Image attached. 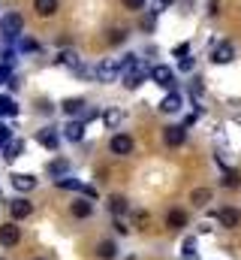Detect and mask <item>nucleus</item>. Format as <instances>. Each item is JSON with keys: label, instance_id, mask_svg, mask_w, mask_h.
<instances>
[{"label": "nucleus", "instance_id": "4468645a", "mask_svg": "<svg viewBox=\"0 0 241 260\" xmlns=\"http://www.w3.org/2000/svg\"><path fill=\"white\" fill-rule=\"evenodd\" d=\"M85 106H88V103H85L82 97H66V100L60 103V109H63V115H69V118H78V115L85 112Z\"/></svg>", "mask_w": 241, "mask_h": 260}, {"label": "nucleus", "instance_id": "f03ea898", "mask_svg": "<svg viewBox=\"0 0 241 260\" xmlns=\"http://www.w3.org/2000/svg\"><path fill=\"white\" fill-rule=\"evenodd\" d=\"M151 79H154V85H160V88H166V91H175V70L169 64H157L151 67V73H148Z\"/></svg>", "mask_w": 241, "mask_h": 260}, {"label": "nucleus", "instance_id": "a878e982", "mask_svg": "<svg viewBox=\"0 0 241 260\" xmlns=\"http://www.w3.org/2000/svg\"><path fill=\"white\" fill-rule=\"evenodd\" d=\"M181 257L184 260H196L199 257V251H196V239H193V236L184 239V245H181Z\"/></svg>", "mask_w": 241, "mask_h": 260}, {"label": "nucleus", "instance_id": "c756f323", "mask_svg": "<svg viewBox=\"0 0 241 260\" xmlns=\"http://www.w3.org/2000/svg\"><path fill=\"white\" fill-rule=\"evenodd\" d=\"M109 43H112V46H120V43H127V30H124V27H115V30H109Z\"/></svg>", "mask_w": 241, "mask_h": 260}, {"label": "nucleus", "instance_id": "c03bdc74", "mask_svg": "<svg viewBox=\"0 0 241 260\" xmlns=\"http://www.w3.org/2000/svg\"><path fill=\"white\" fill-rule=\"evenodd\" d=\"M33 260H46V257H33Z\"/></svg>", "mask_w": 241, "mask_h": 260}, {"label": "nucleus", "instance_id": "0eeeda50", "mask_svg": "<svg viewBox=\"0 0 241 260\" xmlns=\"http://www.w3.org/2000/svg\"><path fill=\"white\" fill-rule=\"evenodd\" d=\"M109 151L118 154V157L133 154V136H127V133H115V136L109 139Z\"/></svg>", "mask_w": 241, "mask_h": 260}, {"label": "nucleus", "instance_id": "20e7f679", "mask_svg": "<svg viewBox=\"0 0 241 260\" xmlns=\"http://www.w3.org/2000/svg\"><path fill=\"white\" fill-rule=\"evenodd\" d=\"M94 76H97V82H115V79L120 76V64H118V58H106L103 64H97Z\"/></svg>", "mask_w": 241, "mask_h": 260}, {"label": "nucleus", "instance_id": "58836bf2", "mask_svg": "<svg viewBox=\"0 0 241 260\" xmlns=\"http://www.w3.org/2000/svg\"><path fill=\"white\" fill-rule=\"evenodd\" d=\"M184 55H190V46H187V43L175 46V58H184Z\"/></svg>", "mask_w": 241, "mask_h": 260}, {"label": "nucleus", "instance_id": "72a5a7b5", "mask_svg": "<svg viewBox=\"0 0 241 260\" xmlns=\"http://www.w3.org/2000/svg\"><path fill=\"white\" fill-rule=\"evenodd\" d=\"M9 76H12V67L0 64V85H6V82H9Z\"/></svg>", "mask_w": 241, "mask_h": 260}, {"label": "nucleus", "instance_id": "7c9ffc66", "mask_svg": "<svg viewBox=\"0 0 241 260\" xmlns=\"http://www.w3.org/2000/svg\"><path fill=\"white\" fill-rule=\"evenodd\" d=\"M15 43H18V52H36V49H39L36 40H21V37H18Z\"/></svg>", "mask_w": 241, "mask_h": 260}, {"label": "nucleus", "instance_id": "7ed1b4c3", "mask_svg": "<svg viewBox=\"0 0 241 260\" xmlns=\"http://www.w3.org/2000/svg\"><path fill=\"white\" fill-rule=\"evenodd\" d=\"M148 73H151V67L139 61L133 70H127V73H124V88H127V91H136V88H139V85L148 79Z\"/></svg>", "mask_w": 241, "mask_h": 260}, {"label": "nucleus", "instance_id": "5701e85b", "mask_svg": "<svg viewBox=\"0 0 241 260\" xmlns=\"http://www.w3.org/2000/svg\"><path fill=\"white\" fill-rule=\"evenodd\" d=\"M127 209H130L127 197H120V194H112V197H109V212H112V215H124Z\"/></svg>", "mask_w": 241, "mask_h": 260}, {"label": "nucleus", "instance_id": "423d86ee", "mask_svg": "<svg viewBox=\"0 0 241 260\" xmlns=\"http://www.w3.org/2000/svg\"><path fill=\"white\" fill-rule=\"evenodd\" d=\"M232 58H235V46H232V43L220 40V43L211 46V64H229Z\"/></svg>", "mask_w": 241, "mask_h": 260}, {"label": "nucleus", "instance_id": "473e14b6", "mask_svg": "<svg viewBox=\"0 0 241 260\" xmlns=\"http://www.w3.org/2000/svg\"><path fill=\"white\" fill-rule=\"evenodd\" d=\"M120 3H124L127 9H133V12H136V9H145V3H148V0H120Z\"/></svg>", "mask_w": 241, "mask_h": 260}, {"label": "nucleus", "instance_id": "f257e3e1", "mask_svg": "<svg viewBox=\"0 0 241 260\" xmlns=\"http://www.w3.org/2000/svg\"><path fill=\"white\" fill-rule=\"evenodd\" d=\"M21 30H24V18H21V12H6V15L0 18V34H3V40H6L9 46L21 37Z\"/></svg>", "mask_w": 241, "mask_h": 260}, {"label": "nucleus", "instance_id": "f3484780", "mask_svg": "<svg viewBox=\"0 0 241 260\" xmlns=\"http://www.w3.org/2000/svg\"><path fill=\"white\" fill-rule=\"evenodd\" d=\"M160 112H166V115H175V112H181V94H178V91H169V94L163 97Z\"/></svg>", "mask_w": 241, "mask_h": 260}, {"label": "nucleus", "instance_id": "e433bc0d", "mask_svg": "<svg viewBox=\"0 0 241 260\" xmlns=\"http://www.w3.org/2000/svg\"><path fill=\"white\" fill-rule=\"evenodd\" d=\"M82 194L88 197V200H97V188L94 185H82Z\"/></svg>", "mask_w": 241, "mask_h": 260}, {"label": "nucleus", "instance_id": "f704fd0d", "mask_svg": "<svg viewBox=\"0 0 241 260\" xmlns=\"http://www.w3.org/2000/svg\"><path fill=\"white\" fill-rule=\"evenodd\" d=\"M9 139H12V130H9V124H3V121H0V145H3V142H9Z\"/></svg>", "mask_w": 241, "mask_h": 260}, {"label": "nucleus", "instance_id": "dca6fc26", "mask_svg": "<svg viewBox=\"0 0 241 260\" xmlns=\"http://www.w3.org/2000/svg\"><path fill=\"white\" fill-rule=\"evenodd\" d=\"M24 154V139H9L3 142V160H18Z\"/></svg>", "mask_w": 241, "mask_h": 260}, {"label": "nucleus", "instance_id": "6ab92c4d", "mask_svg": "<svg viewBox=\"0 0 241 260\" xmlns=\"http://www.w3.org/2000/svg\"><path fill=\"white\" fill-rule=\"evenodd\" d=\"M46 170H49V176H52V179L69 176V160H66V157H55V160H52V164H49Z\"/></svg>", "mask_w": 241, "mask_h": 260}, {"label": "nucleus", "instance_id": "b1692460", "mask_svg": "<svg viewBox=\"0 0 241 260\" xmlns=\"http://www.w3.org/2000/svg\"><path fill=\"white\" fill-rule=\"evenodd\" d=\"M55 185H58L60 191H82L85 182H78V179H72V176H60V179H55Z\"/></svg>", "mask_w": 241, "mask_h": 260}, {"label": "nucleus", "instance_id": "c85d7f7f", "mask_svg": "<svg viewBox=\"0 0 241 260\" xmlns=\"http://www.w3.org/2000/svg\"><path fill=\"white\" fill-rule=\"evenodd\" d=\"M223 188H241V176L235 173V170H223Z\"/></svg>", "mask_w": 241, "mask_h": 260}, {"label": "nucleus", "instance_id": "1a4fd4ad", "mask_svg": "<svg viewBox=\"0 0 241 260\" xmlns=\"http://www.w3.org/2000/svg\"><path fill=\"white\" fill-rule=\"evenodd\" d=\"M184 139H187V127H184V124H169V127H163V142H166L169 148L184 145Z\"/></svg>", "mask_w": 241, "mask_h": 260}, {"label": "nucleus", "instance_id": "37998d69", "mask_svg": "<svg viewBox=\"0 0 241 260\" xmlns=\"http://www.w3.org/2000/svg\"><path fill=\"white\" fill-rule=\"evenodd\" d=\"M217 9H220V0H211V3H208V12L217 15Z\"/></svg>", "mask_w": 241, "mask_h": 260}, {"label": "nucleus", "instance_id": "a211bd4d", "mask_svg": "<svg viewBox=\"0 0 241 260\" xmlns=\"http://www.w3.org/2000/svg\"><path fill=\"white\" fill-rule=\"evenodd\" d=\"M33 9H36L39 18H52V15L60 9V3L58 0H33Z\"/></svg>", "mask_w": 241, "mask_h": 260}, {"label": "nucleus", "instance_id": "393cba45", "mask_svg": "<svg viewBox=\"0 0 241 260\" xmlns=\"http://www.w3.org/2000/svg\"><path fill=\"white\" fill-rule=\"evenodd\" d=\"M55 64H60V67H72V70H75V67L82 64V61H78V55H75L72 49H66V52H60L58 58H55Z\"/></svg>", "mask_w": 241, "mask_h": 260}, {"label": "nucleus", "instance_id": "2f4dec72", "mask_svg": "<svg viewBox=\"0 0 241 260\" xmlns=\"http://www.w3.org/2000/svg\"><path fill=\"white\" fill-rule=\"evenodd\" d=\"M187 91H190V97H202V91H205V85H202V79H193V82L187 85Z\"/></svg>", "mask_w": 241, "mask_h": 260}, {"label": "nucleus", "instance_id": "4c0bfd02", "mask_svg": "<svg viewBox=\"0 0 241 260\" xmlns=\"http://www.w3.org/2000/svg\"><path fill=\"white\" fill-rule=\"evenodd\" d=\"M169 3H172V0H154V9H151V12L157 15V12H163V9H166Z\"/></svg>", "mask_w": 241, "mask_h": 260}, {"label": "nucleus", "instance_id": "9d476101", "mask_svg": "<svg viewBox=\"0 0 241 260\" xmlns=\"http://www.w3.org/2000/svg\"><path fill=\"white\" fill-rule=\"evenodd\" d=\"M9 215H12V221L18 224V221H24V218H30V215H33V203L18 197V200H12V203H9Z\"/></svg>", "mask_w": 241, "mask_h": 260}, {"label": "nucleus", "instance_id": "412c9836", "mask_svg": "<svg viewBox=\"0 0 241 260\" xmlns=\"http://www.w3.org/2000/svg\"><path fill=\"white\" fill-rule=\"evenodd\" d=\"M97 257L100 260H115L118 257V245H115L112 239H103V242L97 245Z\"/></svg>", "mask_w": 241, "mask_h": 260}, {"label": "nucleus", "instance_id": "79ce46f5", "mask_svg": "<svg viewBox=\"0 0 241 260\" xmlns=\"http://www.w3.org/2000/svg\"><path fill=\"white\" fill-rule=\"evenodd\" d=\"M196 121H199V112H190V115H187V118H184V127H193V124H196Z\"/></svg>", "mask_w": 241, "mask_h": 260}, {"label": "nucleus", "instance_id": "a19ab883", "mask_svg": "<svg viewBox=\"0 0 241 260\" xmlns=\"http://www.w3.org/2000/svg\"><path fill=\"white\" fill-rule=\"evenodd\" d=\"M36 109H39V112H46V115H52V112H55V106H52V103H46V100H43V103H36Z\"/></svg>", "mask_w": 241, "mask_h": 260}, {"label": "nucleus", "instance_id": "6e6552de", "mask_svg": "<svg viewBox=\"0 0 241 260\" xmlns=\"http://www.w3.org/2000/svg\"><path fill=\"white\" fill-rule=\"evenodd\" d=\"M9 185H12L15 191H21V194H30L39 182H36V176H30V173H12V176H9Z\"/></svg>", "mask_w": 241, "mask_h": 260}, {"label": "nucleus", "instance_id": "2eb2a0df", "mask_svg": "<svg viewBox=\"0 0 241 260\" xmlns=\"http://www.w3.org/2000/svg\"><path fill=\"white\" fill-rule=\"evenodd\" d=\"M69 212H72V218H91V215H94V203H91L88 197L72 200V203H69Z\"/></svg>", "mask_w": 241, "mask_h": 260}, {"label": "nucleus", "instance_id": "ea45409f", "mask_svg": "<svg viewBox=\"0 0 241 260\" xmlns=\"http://www.w3.org/2000/svg\"><path fill=\"white\" fill-rule=\"evenodd\" d=\"M181 70H184V73H190V70H193V58H190V55H184V58H181Z\"/></svg>", "mask_w": 241, "mask_h": 260}, {"label": "nucleus", "instance_id": "4be33fe9", "mask_svg": "<svg viewBox=\"0 0 241 260\" xmlns=\"http://www.w3.org/2000/svg\"><path fill=\"white\" fill-rule=\"evenodd\" d=\"M0 115H6V118H15L18 115V103L9 94H0Z\"/></svg>", "mask_w": 241, "mask_h": 260}, {"label": "nucleus", "instance_id": "9b49d317", "mask_svg": "<svg viewBox=\"0 0 241 260\" xmlns=\"http://www.w3.org/2000/svg\"><path fill=\"white\" fill-rule=\"evenodd\" d=\"M217 224H220V227H226V230H235V227L241 224V212H238V209H232V206L220 209V212H217Z\"/></svg>", "mask_w": 241, "mask_h": 260}, {"label": "nucleus", "instance_id": "c9c22d12", "mask_svg": "<svg viewBox=\"0 0 241 260\" xmlns=\"http://www.w3.org/2000/svg\"><path fill=\"white\" fill-rule=\"evenodd\" d=\"M112 227H115V233H118V236H127V233H130V227H127V224H124V221H115V224H112Z\"/></svg>", "mask_w": 241, "mask_h": 260}, {"label": "nucleus", "instance_id": "aec40b11", "mask_svg": "<svg viewBox=\"0 0 241 260\" xmlns=\"http://www.w3.org/2000/svg\"><path fill=\"white\" fill-rule=\"evenodd\" d=\"M187 224V212L184 209H169V215H166V227L169 230H181Z\"/></svg>", "mask_w": 241, "mask_h": 260}, {"label": "nucleus", "instance_id": "f8f14e48", "mask_svg": "<svg viewBox=\"0 0 241 260\" xmlns=\"http://www.w3.org/2000/svg\"><path fill=\"white\" fill-rule=\"evenodd\" d=\"M36 142L43 145V148H49V151H55L60 145V133L55 127H43V130H36Z\"/></svg>", "mask_w": 241, "mask_h": 260}, {"label": "nucleus", "instance_id": "bb28decb", "mask_svg": "<svg viewBox=\"0 0 241 260\" xmlns=\"http://www.w3.org/2000/svg\"><path fill=\"white\" fill-rule=\"evenodd\" d=\"M120 118H124V115H120V109H106V112H103V121H106V127H109V130L118 127Z\"/></svg>", "mask_w": 241, "mask_h": 260}, {"label": "nucleus", "instance_id": "39448f33", "mask_svg": "<svg viewBox=\"0 0 241 260\" xmlns=\"http://www.w3.org/2000/svg\"><path fill=\"white\" fill-rule=\"evenodd\" d=\"M18 242H21V227H18L15 221L0 224V245H3V248H15Z\"/></svg>", "mask_w": 241, "mask_h": 260}, {"label": "nucleus", "instance_id": "ddd939ff", "mask_svg": "<svg viewBox=\"0 0 241 260\" xmlns=\"http://www.w3.org/2000/svg\"><path fill=\"white\" fill-rule=\"evenodd\" d=\"M63 139H69V142H82V139H85V124H82L78 118H69V121L63 124Z\"/></svg>", "mask_w": 241, "mask_h": 260}, {"label": "nucleus", "instance_id": "cd10ccee", "mask_svg": "<svg viewBox=\"0 0 241 260\" xmlns=\"http://www.w3.org/2000/svg\"><path fill=\"white\" fill-rule=\"evenodd\" d=\"M208 200H211V191H208V188H196V191L190 194V203H193V206H199V209H202Z\"/></svg>", "mask_w": 241, "mask_h": 260}]
</instances>
